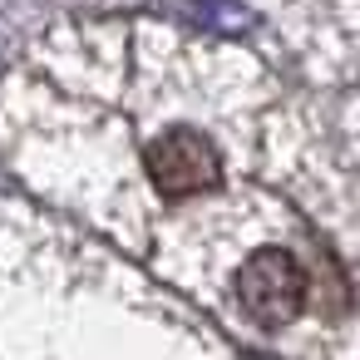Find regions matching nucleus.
<instances>
[{
    "label": "nucleus",
    "mask_w": 360,
    "mask_h": 360,
    "mask_svg": "<svg viewBox=\"0 0 360 360\" xmlns=\"http://www.w3.org/2000/svg\"><path fill=\"white\" fill-rule=\"evenodd\" d=\"M306 266L291 247H257L237 271V301L257 326H286L306 306Z\"/></svg>",
    "instance_id": "nucleus-1"
},
{
    "label": "nucleus",
    "mask_w": 360,
    "mask_h": 360,
    "mask_svg": "<svg viewBox=\"0 0 360 360\" xmlns=\"http://www.w3.org/2000/svg\"><path fill=\"white\" fill-rule=\"evenodd\" d=\"M143 168L153 178V188L163 198H193V193H207L217 188L222 178V158H217V143L198 129H168L148 143L143 153Z\"/></svg>",
    "instance_id": "nucleus-2"
}]
</instances>
